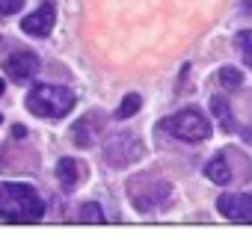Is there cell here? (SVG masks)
Returning a JSON list of instances; mask_svg holds the SVG:
<instances>
[{"instance_id":"1","label":"cell","mask_w":252,"mask_h":240,"mask_svg":"<svg viewBox=\"0 0 252 240\" xmlns=\"http://www.w3.org/2000/svg\"><path fill=\"white\" fill-rule=\"evenodd\" d=\"M45 216V202L30 184H0V219L3 222H39Z\"/></svg>"},{"instance_id":"2","label":"cell","mask_w":252,"mask_h":240,"mask_svg":"<svg viewBox=\"0 0 252 240\" xmlns=\"http://www.w3.org/2000/svg\"><path fill=\"white\" fill-rule=\"evenodd\" d=\"M74 107V92L65 86H51V83H39L27 92V110L33 116L42 119H63L65 113H71Z\"/></svg>"},{"instance_id":"3","label":"cell","mask_w":252,"mask_h":240,"mask_svg":"<svg viewBox=\"0 0 252 240\" xmlns=\"http://www.w3.org/2000/svg\"><path fill=\"white\" fill-rule=\"evenodd\" d=\"M158 131H163V134H169V137H175L181 143H205L211 137V122L202 116V110L187 107V110L163 119L158 125Z\"/></svg>"},{"instance_id":"4","label":"cell","mask_w":252,"mask_h":240,"mask_svg":"<svg viewBox=\"0 0 252 240\" xmlns=\"http://www.w3.org/2000/svg\"><path fill=\"white\" fill-rule=\"evenodd\" d=\"M140 181L146 184L143 193H140V190H128V196H131V202H134L137 210H155V208H160V205L169 199V193H172V184H169V181H152V178H140Z\"/></svg>"},{"instance_id":"5","label":"cell","mask_w":252,"mask_h":240,"mask_svg":"<svg viewBox=\"0 0 252 240\" xmlns=\"http://www.w3.org/2000/svg\"><path fill=\"white\" fill-rule=\"evenodd\" d=\"M104 154H107L110 166H128V163H134L143 154V146H140V140L134 134H122V137H116V140L107 143Z\"/></svg>"},{"instance_id":"6","label":"cell","mask_w":252,"mask_h":240,"mask_svg":"<svg viewBox=\"0 0 252 240\" xmlns=\"http://www.w3.org/2000/svg\"><path fill=\"white\" fill-rule=\"evenodd\" d=\"M217 208L225 219L252 225V193H225V196H220Z\"/></svg>"},{"instance_id":"7","label":"cell","mask_w":252,"mask_h":240,"mask_svg":"<svg viewBox=\"0 0 252 240\" xmlns=\"http://www.w3.org/2000/svg\"><path fill=\"white\" fill-rule=\"evenodd\" d=\"M54 21H57V6H54V0H45L36 12H30V15L21 21V30H24L27 36L45 39V36L54 30Z\"/></svg>"},{"instance_id":"8","label":"cell","mask_w":252,"mask_h":240,"mask_svg":"<svg viewBox=\"0 0 252 240\" xmlns=\"http://www.w3.org/2000/svg\"><path fill=\"white\" fill-rule=\"evenodd\" d=\"M3 65H6V74H9L12 80L24 83V80L36 77V71H39V57H36L33 51H18V54L6 57Z\"/></svg>"},{"instance_id":"9","label":"cell","mask_w":252,"mask_h":240,"mask_svg":"<svg viewBox=\"0 0 252 240\" xmlns=\"http://www.w3.org/2000/svg\"><path fill=\"white\" fill-rule=\"evenodd\" d=\"M57 178H60V184H63V190H74L77 187V181H80V166H77V160H71V157H63L60 163H57Z\"/></svg>"},{"instance_id":"10","label":"cell","mask_w":252,"mask_h":240,"mask_svg":"<svg viewBox=\"0 0 252 240\" xmlns=\"http://www.w3.org/2000/svg\"><path fill=\"white\" fill-rule=\"evenodd\" d=\"M95 128H98V119H95V113H92V116H86L83 122H77V125L71 128L74 146H80V149H89V146H92V140H95Z\"/></svg>"},{"instance_id":"11","label":"cell","mask_w":252,"mask_h":240,"mask_svg":"<svg viewBox=\"0 0 252 240\" xmlns=\"http://www.w3.org/2000/svg\"><path fill=\"white\" fill-rule=\"evenodd\" d=\"M211 113H214L217 125H220L225 134H231V131H234V122H231V107H228L225 95H214V98H211Z\"/></svg>"},{"instance_id":"12","label":"cell","mask_w":252,"mask_h":240,"mask_svg":"<svg viewBox=\"0 0 252 240\" xmlns=\"http://www.w3.org/2000/svg\"><path fill=\"white\" fill-rule=\"evenodd\" d=\"M205 175H208L214 184H228V181H231V169H228V163H225V154L211 157L208 166H205Z\"/></svg>"},{"instance_id":"13","label":"cell","mask_w":252,"mask_h":240,"mask_svg":"<svg viewBox=\"0 0 252 240\" xmlns=\"http://www.w3.org/2000/svg\"><path fill=\"white\" fill-rule=\"evenodd\" d=\"M143 107V98L137 95V92H128L122 98V104H119V110H116V119H131L137 110Z\"/></svg>"},{"instance_id":"14","label":"cell","mask_w":252,"mask_h":240,"mask_svg":"<svg viewBox=\"0 0 252 240\" xmlns=\"http://www.w3.org/2000/svg\"><path fill=\"white\" fill-rule=\"evenodd\" d=\"M220 83H222L225 89H237V86H243V74H240L237 68L225 65V68H220Z\"/></svg>"},{"instance_id":"15","label":"cell","mask_w":252,"mask_h":240,"mask_svg":"<svg viewBox=\"0 0 252 240\" xmlns=\"http://www.w3.org/2000/svg\"><path fill=\"white\" fill-rule=\"evenodd\" d=\"M234 45L240 48V54H243V62L252 68V30H243V33H237Z\"/></svg>"},{"instance_id":"16","label":"cell","mask_w":252,"mask_h":240,"mask_svg":"<svg viewBox=\"0 0 252 240\" xmlns=\"http://www.w3.org/2000/svg\"><path fill=\"white\" fill-rule=\"evenodd\" d=\"M80 222H104V213H101V205L89 202L80 208Z\"/></svg>"},{"instance_id":"17","label":"cell","mask_w":252,"mask_h":240,"mask_svg":"<svg viewBox=\"0 0 252 240\" xmlns=\"http://www.w3.org/2000/svg\"><path fill=\"white\" fill-rule=\"evenodd\" d=\"M21 6H24V0H0V15H15L21 12Z\"/></svg>"},{"instance_id":"18","label":"cell","mask_w":252,"mask_h":240,"mask_svg":"<svg viewBox=\"0 0 252 240\" xmlns=\"http://www.w3.org/2000/svg\"><path fill=\"white\" fill-rule=\"evenodd\" d=\"M243 137H246V140L252 143V128H246V131H243Z\"/></svg>"},{"instance_id":"19","label":"cell","mask_w":252,"mask_h":240,"mask_svg":"<svg viewBox=\"0 0 252 240\" xmlns=\"http://www.w3.org/2000/svg\"><path fill=\"white\" fill-rule=\"evenodd\" d=\"M3 89H6V86H3V80H0V95H3Z\"/></svg>"},{"instance_id":"20","label":"cell","mask_w":252,"mask_h":240,"mask_svg":"<svg viewBox=\"0 0 252 240\" xmlns=\"http://www.w3.org/2000/svg\"><path fill=\"white\" fill-rule=\"evenodd\" d=\"M246 9H252V0H246Z\"/></svg>"},{"instance_id":"21","label":"cell","mask_w":252,"mask_h":240,"mask_svg":"<svg viewBox=\"0 0 252 240\" xmlns=\"http://www.w3.org/2000/svg\"><path fill=\"white\" fill-rule=\"evenodd\" d=\"M0 122H3V119H0Z\"/></svg>"}]
</instances>
